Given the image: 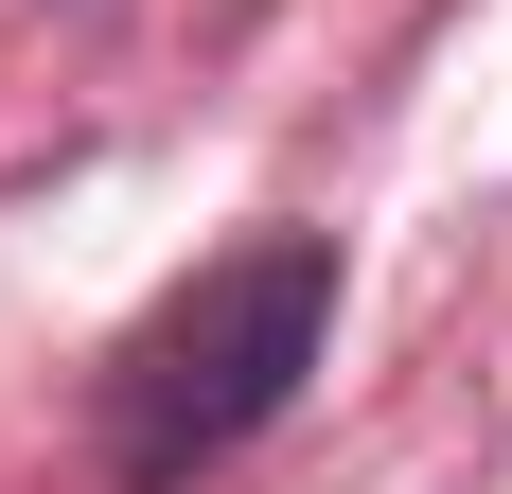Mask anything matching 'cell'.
Instances as JSON below:
<instances>
[{
  "instance_id": "1",
  "label": "cell",
  "mask_w": 512,
  "mask_h": 494,
  "mask_svg": "<svg viewBox=\"0 0 512 494\" xmlns=\"http://www.w3.org/2000/svg\"><path fill=\"white\" fill-rule=\"evenodd\" d=\"M318 336H336V247L318 230H248L230 265L159 300V336L124 353V389H106V442H124V494H177L212 477L230 442H265L283 406H301Z\"/></svg>"
}]
</instances>
